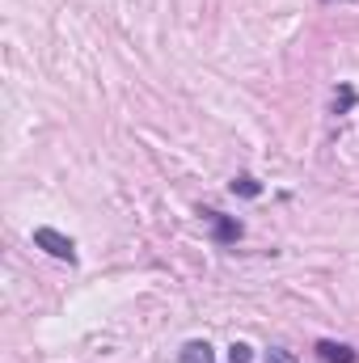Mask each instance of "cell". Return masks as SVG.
<instances>
[{
  "label": "cell",
  "mask_w": 359,
  "mask_h": 363,
  "mask_svg": "<svg viewBox=\"0 0 359 363\" xmlns=\"http://www.w3.org/2000/svg\"><path fill=\"white\" fill-rule=\"evenodd\" d=\"M34 245H38V250H47L51 258L68 262V267L77 262V241H72V237H64L60 228H47V224H43V228H34Z\"/></svg>",
  "instance_id": "1"
},
{
  "label": "cell",
  "mask_w": 359,
  "mask_h": 363,
  "mask_svg": "<svg viewBox=\"0 0 359 363\" xmlns=\"http://www.w3.org/2000/svg\"><path fill=\"white\" fill-rule=\"evenodd\" d=\"M203 220L211 224V241L216 245H237L245 237V224L237 216H224V211H203Z\"/></svg>",
  "instance_id": "2"
},
{
  "label": "cell",
  "mask_w": 359,
  "mask_h": 363,
  "mask_svg": "<svg viewBox=\"0 0 359 363\" xmlns=\"http://www.w3.org/2000/svg\"><path fill=\"white\" fill-rule=\"evenodd\" d=\"M317 355L326 363H359V351L347 347V342H334V338H321L317 342Z\"/></svg>",
  "instance_id": "3"
},
{
  "label": "cell",
  "mask_w": 359,
  "mask_h": 363,
  "mask_svg": "<svg viewBox=\"0 0 359 363\" xmlns=\"http://www.w3.org/2000/svg\"><path fill=\"white\" fill-rule=\"evenodd\" d=\"M178 363H216V351H211V342L194 338V342H186L178 351Z\"/></svg>",
  "instance_id": "4"
},
{
  "label": "cell",
  "mask_w": 359,
  "mask_h": 363,
  "mask_svg": "<svg viewBox=\"0 0 359 363\" xmlns=\"http://www.w3.org/2000/svg\"><path fill=\"white\" fill-rule=\"evenodd\" d=\"M228 190H233V194H241V199H258V194H263V182L254 178V174H237Z\"/></svg>",
  "instance_id": "5"
},
{
  "label": "cell",
  "mask_w": 359,
  "mask_h": 363,
  "mask_svg": "<svg viewBox=\"0 0 359 363\" xmlns=\"http://www.w3.org/2000/svg\"><path fill=\"white\" fill-rule=\"evenodd\" d=\"M355 106H359L355 85H338V93H334V114H351Z\"/></svg>",
  "instance_id": "6"
},
{
  "label": "cell",
  "mask_w": 359,
  "mask_h": 363,
  "mask_svg": "<svg viewBox=\"0 0 359 363\" xmlns=\"http://www.w3.org/2000/svg\"><path fill=\"white\" fill-rule=\"evenodd\" d=\"M250 359H254L250 342H233V347H228V363H250Z\"/></svg>",
  "instance_id": "7"
},
{
  "label": "cell",
  "mask_w": 359,
  "mask_h": 363,
  "mask_svg": "<svg viewBox=\"0 0 359 363\" xmlns=\"http://www.w3.org/2000/svg\"><path fill=\"white\" fill-rule=\"evenodd\" d=\"M267 363H300V359H296L287 347H270V351H267Z\"/></svg>",
  "instance_id": "8"
}]
</instances>
